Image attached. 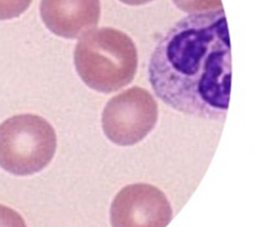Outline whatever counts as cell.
<instances>
[{"label": "cell", "mask_w": 261, "mask_h": 227, "mask_svg": "<svg viewBox=\"0 0 261 227\" xmlns=\"http://www.w3.org/2000/svg\"><path fill=\"white\" fill-rule=\"evenodd\" d=\"M57 150L53 125L38 115L22 114L0 124V167L16 176L44 170Z\"/></svg>", "instance_id": "3957f363"}, {"label": "cell", "mask_w": 261, "mask_h": 227, "mask_svg": "<svg viewBox=\"0 0 261 227\" xmlns=\"http://www.w3.org/2000/svg\"><path fill=\"white\" fill-rule=\"evenodd\" d=\"M74 65L86 86L109 94L133 81L138 52L135 43L126 34L102 27L85 35L77 42Z\"/></svg>", "instance_id": "7a4b0ae2"}, {"label": "cell", "mask_w": 261, "mask_h": 227, "mask_svg": "<svg viewBox=\"0 0 261 227\" xmlns=\"http://www.w3.org/2000/svg\"><path fill=\"white\" fill-rule=\"evenodd\" d=\"M172 219V209L166 195L148 184L122 188L110 208L112 227H166Z\"/></svg>", "instance_id": "5b68a950"}, {"label": "cell", "mask_w": 261, "mask_h": 227, "mask_svg": "<svg viewBox=\"0 0 261 227\" xmlns=\"http://www.w3.org/2000/svg\"><path fill=\"white\" fill-rule=\"evenodd\" d=\"M148 78L155 94L185 115L223 120L229 107L231 51L223 9L190 14L159 41Z\"/></svg>", "instance_id": "6da1fadb"}, {"label": "cell", "mask_w": 261, "mask_h": 227, "mask_svg": "<svg viewBox=\"0 0 261 227\" xmlns=\"http://www.w3.org/2000/svg\"><path fill=\"white\" fill-rule=\"evenodd\" d=\"M119 2L127 6H142L150 2H154V0H119Z\"/></svg>", "instance_id": "30bf717a"}, {"label": "cell", "mask_w": 261, "mask_h": 227, "mask_svg": "<svg viewBox=\"0 0 261 227\" xmlns=\"http://www.w3.org/2000/svg\"><path fill=\"white\" fill-rule=\"evenodd\" d=\"M32 0H0V20L19 17L30 7Z\"/></svg>", "instance_id": "ba28073f"}, {"label": "cell", "mask_w": 261, "mask_h": 227, "mask_svg": "<svg viewBox=\"0 0 261 227\" xmlns=\"http://www.w3.org/2000/svg\"><path fill=\"white\" fill-rule=\"evenodd\" d=\"M0 227H28V225L18 212L0 204Z\"/></svg>", "instance_id": "9c48e42d"}, {"label": "cell", "mask_w": 261, "mask_h": 227, "mask_svg": "<svg viewBox=\"0 0 261 227\" xmlns=\"http://www.w3.org/2000/svg\"><path fill=\"white\" fill-rule=\"evenodd\" d=\"M183 12L199 14L222 9V0H172Z\"/></svg>", "instance_id": "52a82bcc"}, {"label": "cell", "mask_w": 261, "mask_h": 227, "mask_svg": "<svg viewBox=\"0 0 261 227\" xmlns=\"http://www.w3.org/2000/svg\"><path fill=\"white\" fill-rule=\"evenodd\" d=\"M41 18L56 36L76 39L94 30L100 17L99 0H41Z\"/></svg>", "instance_id": "8992f818"}, {"label": "cell", "mask_w": 261, "mask_h": 227, "mask_svg": "<svg viewBox=\"0 0 261 227\" xmlns=\"http://www.w3.org/2000/svg\"><path fill=\"white\" fill-rule=\"evenodd\" d=\"M158 114V104L147 90L129 88L105 105L101 115L102 130L113 144L133 146L155 128Z\"/></svg>", "instance_id": "277c9868"}]
</instances>
